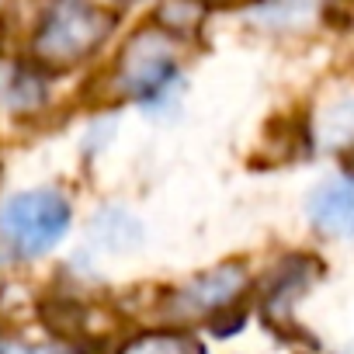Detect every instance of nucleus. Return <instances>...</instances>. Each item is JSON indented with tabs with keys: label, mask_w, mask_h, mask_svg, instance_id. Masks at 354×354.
Listing matches in <instances>:
<instances>
[{
	"label": "nucleus",
	"mask_w": 354,
	"mask_h": 354,
	"mask_svg": "<svg viewBox=\"0 0 354 354\" xmlns=\"http://www.w3.org/2000/svg\"><path fill=\"white\" fill-rule=\"evenodd\" d=\"M316 139L330 149L347 146L354 139V94H344V97L326 104V111L319 118V129H316Z\"/></svg>",
	"instance_id": "9d476101"
},
{
	"label": "nucleus",
	"mask_w": 354,
	"mask_h": 354,
	"mask_svg": "<svg viewBox=\"0 0 354 354\" xmlns=\"http://www.w3.org/2000/svg\"><path fill=\"white\" fill-rule=\"evenodd\" d=\"M73 205L59 188H32L0 202V247L18 261H35L63 243Z\"/></svg>",
	"instance_id": "f257e3e1"
},
{
	"label": "nucleus",
	"mask_w": 354,
	"mask_h": 354,
	"mask_svg": "<svg viewBox=\"0 0 354 354\" xmlns=\"http://www.w3.org/2000/svg\"><path fill=\"white\" fill-rule=\"evenodd\" d=\"M205 8L198 4V0H163V8H160V25L163 28H177V32H185V28H195L202 21Z\"/></svg>",
	"instance_id": "9b49d317"
},
{
	"label": "nucleus",
	"mask_w": 354,
	"mask_h": 354,
	"mask_svg": "<svg viewBox=\"0 0 354 354\" xmlns=\"http://www.w3.org/2000/svg\"><path fill=\"white\" fill-rule=\"evenodd\" d=\"M323 8V0H261L250 18L264 28H306Z\"/></svg>",
	"instance_id": "6e6552de"
},
{
	"label": "nucleus",
	"mask_w": 354,
	"mask_h": 354,
	"mask_svg": "<svg viewBox=\"0 0 354 354\" xmlns=\"http://www.w3.org/2000/svg\"><path fill=\"white\" fill-rule=\"evenodd\" d=\"M247 288V268L236 264V261H226L212 271H202L195 274L192 281H185L170 295V309L185 319H195V316H216L223 309L233 306V299Z\"/></svg>",
	"instance_id": "20e7f679"
},
{
	"label": "nucleus",
	"mask_w": 354,
	"mask_h": 354,
	"mask_svg": "<svg viewBox=\"0 0 354 354\" xmlns=\"http://www.w3.org/2000/svg\"><path fill=\"white\" fill-rule=\"evenodd\" d=\"M118 87L146 115H160L177 104L185 91V73L177 66L174 42L167 39V32L146 28L125 46L118 63Z\"/></svg>",
	"instance_id": "f03ea898"
},
{
	"label": "nucleus",
	"mask_w": 354,
	"mask_h": 354,
	"mask_svg": "<svg viewBox=\"0 0 354 354\" xmlns=\"http://www.w3.org/2000/svg\"><path fill=\"white\" fill-rule=\"evenodd\" d=\"M118 354H205L202 344L188 333H177V330H149L132 337Z\"/></svg>",
	"instance_id": "1a4fd4ad"
},
{
	"label": "nucleus",
	"mask_w": 354,
	"mask_h": 354,
	"mask_svg": "<svg viewBox=\"0 0 354 354\" xmlns=\"http://www.w3.org/2000/svg\"><path fill=\"white\" fill-rule=\"evenodd\" d=\"M49 97V80L46 73L32 66H4L0 70V108L11 115H28L39 111Z\"/></svg>",
	"instance_id": "423d86ee"
},
{
	"label": "nucleus",
	"mask_w": 354,
	"mask_h": 354,
	"mask_svg": "<svg viewBox=\"0 0 354 354\" xmlns=\"http://www.w3.org/2000/svg\"><path fill=\"white\" fill-rule=\"evenodd\" d=\"M306 209L319 233L354 236V174H333L326 181H319Z\"/></svg>",
	"instance_id": "39448f33"
},
{
	"label": "nucleus",
	"mask_w": 354,
	"mask_h": 354,
	"mask_svg": "<svg viewBox=\"0 0 354 354\" xmlns=\"http://www.w3.org/2000/svg\"><path fill=\"white\" fill-rule=\"evenodd\" d=\"M209 326H212V333H216V337H233L236 330H243V326H247V309L230 306V309L216 313V316L209 319Z\"/></svg>",
	"instance_id": "f8f14e48"
},
{
	"label": "nucleus",
	"mask_w": 354,
	"mask_h": 354,
	"mask_svg": "<svg viewBox=\"0 0 354 354\" xmlns=\"http://www.w3.org/2000/svg\"><path fill=\"white\" fill-rule=\"evenodd\" d=\"M108 32L111 18L87 0H53L35 32V56L53 66H70L87 59Z\"/></svg>",
	"instance_id": "7ed1b4c3"
},
{
	"label": "nucleus",
	"mask_w": 354,
	"mask_h": 354,
	"mask_svg": "<svg viewBox=\"0 0 354 354\" xmlns=\"http://www.w3.org/2000/svg\"><path fill=\"white\" fill-rule=\"evenodd\" d=\"M91 240H94L101 250H115V254L136 250V247L142 243V226H139V219H136L132 212H125V209H118V205H108V209H101V212L94 216V223H91Z\"/></svg>",
	"instance_id": "0eeeda50"
}]
</instances>
